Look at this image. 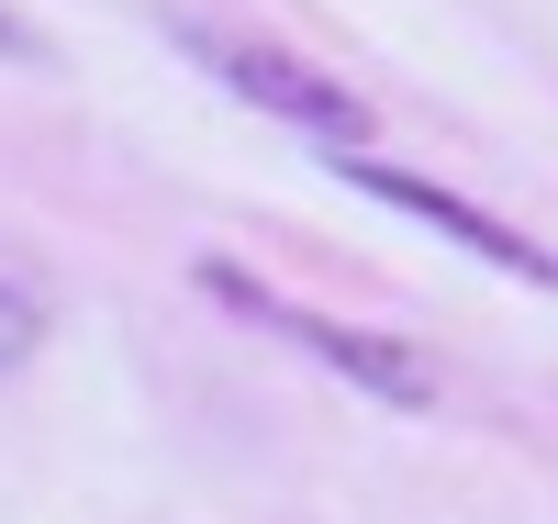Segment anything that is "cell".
Returning a JSON list of instances; mask_svg holds the SVG:
<instances>
[{
  "instance_id": "cell-1",
  "label": "cell",
  "mask_w": 558,
  "mask_h": 524,
  "mask_svg": "<svg viewBox=\"0 0 558 524\" xmlns=\"http://www.w3.org/2000/svg\"><path fill=\"white\" fill-rule=\"evenodd\" d=\"M191 279H202V291H213L223 313H246L257 336H291L302 357H324V368L347 379V391H368V402H402V413H425V402H436V368L413 357L402 336H357V324H336V313H302V302H279L268 279H246L235 257H202Z\"/></svg>"
},
{
  "instance_id": "cell-2",
  "label": "cell",
  "mask_w": 558,
  "mask_h": 524,
  "mask_svg": "<svg viewBox=\"0 0 558 524\" xmlns=\"http://www.w3.org/2000/svg\"><path fill=\"white\" fill-rule=\"evenodd\" d=\"M168 45H179L191 68H213L235 101H257L268 123H291V134H324V146H357V134H368L357 89H336L324 68L279 57V45H235V34H202V23H168Z\"/></svg>"
},
{
  "instance_id": "cell-3",
  "label": "cell",
  "mask_w": 558,
  "mask_h": 524,
  "mask_svg": "<svg viewBox=\"0 0 558 524\" xmlns=\"http://www.w3.org/2000/svg\"><path fill=\"white\" fill-rule=\"evenodd\" d=\"M347 179L368 190V202H391L402 223H425V234H447L458 257H481V268H514V279H536V291H558V257H547V246H525L514 223H492L481 202H458V190H436V179H413V168H368V157H347Z\"/></svg>"
},
{
  "instance_id": "cell-4",
  "label": "cell",
  "mask_w": 558,
  "mask_h": 524,
  "mask_svg": "<svg viewBox=\"0 0 558 524\" xmlns=\"http://www.w3.org/2000/svg\"><path fill=\"white\" fill-rule=\"evenodd\" d=\"M34 346H45V313L12 291V279H0V379H12V368H34Z\"/></svg>"
},
{
  "instance_id": "cell-5",
  "label": "cell",
  "mask_w": 558,
  "mask_h": 524,
  "mask_svg": "<svg viewBox=\"0 0 558 524\" xmlns=\"http://www.w3.org/2000/svg\"><path fill=\"white\" fill-rule=\"evenodd\" d=\"M45 57V45H34V23H12V12H0V68H34Z\"/></svg>"
}]
</instances>
